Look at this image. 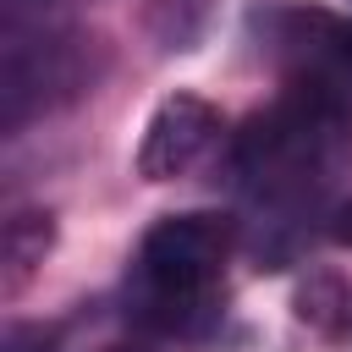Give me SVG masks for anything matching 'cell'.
<instances>
[{"mask_svg": "<svg viewBox=\"0 0 352 352\" xmlns=\"http://www.w3.org/2000/svg\"><path fill=\"white\" fill-rule=\"evenodd\" d=\"M352 154V104L319 88H286L231 143V187L264 214H302Z\"/></svg>", "mask_w": 352, "mask_h": 352, "instance_id": "6da1fadb", "label": "cell"}, {"mask_svg": "<svg viewBox=\"0 0 352 352\" xmlns=\"http://www.w3.org/2000/svg\"><path fill=\"white\" fill-rule=\"evenodd\" d=\"M226 214H165L143 231L126 270V314L154 336H198L214 324L226 302V258H231Z\"/></svg>", "mask_w": 352, "mask_h": 352, "instance_id": "7a4b0ae2", "label": "cell"}, {"mask_svg": "<svg viewBox=\"0 0 352 352\" xmlns=\"http://www.w3.org/2000/svg\"><path fill=\"white\" fill-rule=\"evenodd\" d=\"M94 82V38L72 28H16L0 33V116L6 132L28 126L44 110L72 104Z\"/></svg>", "mask_w": 352, "mask_h": 352, "instance_id": "3957f363", "label": "cell"}, {"mask_svg": "<svg viewBox=\"0 0 352 352\" xmlns=\"http://www.w3.org/2000/svg\"><path fill=\"white\" fill-rule=\"evenodd\" d=\"M264 28L270 55L292 72V88H319L330 99L352 104V22L330 11H302V6H275L253 16Z\"/></svg>", "mask_w": 352, "mask_h": 352, "instance_id": "277c9868", "label": "cell"}, {"mask_svg": "<svg viewBox=\"0 0 352 352\" xmlns=\"http://www.w3.org/2000/svg\"><path fill=\"white\" fill-rule=\"evenodd\" d=\"M214 138H220L214 104L198 99V94H170V99H160V110H154L148 126H143L138 176H143V182H170V176H182V170H192Z\"/></svg>", "mask_w": 352, "mask_h": 352, "instance_id": "5b68a950", "label": "cell"}, {"mask_svg": "<svg viewBox=\"0 0 352 352\" xmlns=\"http://www.w3.org/2000/svg\"><path fill=\"white\" fill-rule=\"evenodd\" d=\"M50 242H55L50 214L28 209V214H11V220H6V292H16V286L44 264Z\"/></svg>", "mask_w": 352, "mask_h": 352, "instance_id": "8992f818", "label": "cell"}, {"mask_svg": "<svg viewBox=\"0 0 352 352\" xmlns=\"http://www.w3.org/2000/svg\"><path fill=\"white\" fill-rule=\"evenodd\" d=\"M204 16H209V0H148L143 11L160 50H192V38L204 33Z\"/></svg>", "mask_w": 352, "mask_h": 352, "instance_id": "52a82bcc", "label": "cell"}, {"mask_svg": "<svg viewBox=\"0 0 352 352\" xmlns=\"http://www.w3.org/2000/svg\"><path fill=\"white\" fill-rule=\"evenodd\" d=\"M55 22H60V0H0V33L55 28Z\"/></svg>", "mask_w": 352, "mask_h": 352, "instance_id": "ba28073f", "label": "cell"}, {"mask_svg": "<svg viewBox=\"0 0 352 352\" xmlns=\"http://www.w3.org/2000/svg\"><path fill=\"white\" fill-rule=\"evenodd\" d=\"M330 236H336L341 248H352V198L336 204V214H330Z\"/></svg>", "mask_w": 352, "mask_h": 352, "instance_id": "9c48e42d", "label": "cell"}, {"mask_svg": "<svg viewBox=\"0 0 352 352\" xmlns=\"http://www.w3.org/2000/svg\"><path fill=\"white\" fill-rule=\"evenodd\" d=\"M104 352H143V346H104Z\"/></svg>", "mask_w": 352, "mask_h": 352, "instance_id": "30bf717a", "label": "cell"}]
</instances>
